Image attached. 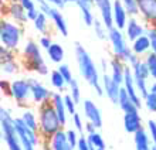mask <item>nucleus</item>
I'll return each instance as SVG.
<instances>
[{"label": "nucleus", "mask_w": 156, "mask_h": 150, "mask_svg": "<svg viewBox=\"0 0 156 150\" xmlns=\"http://www.w3.org/2000/svg\"><path fill=\"white\" fill-rule=\"evenodd\" d=\"M74 55L75 61H77L78 69L81 77L84 78V81H87L92 86V89L97 92V95L102 96L104 95V88H102V82H101V75L99 71L95 65L92 57L90 55V53L85 50V47L80 43H75L74 45Z\"/></svg>", "instance_id": "nucleus-1"}, {"label": "nucleus", "mask_w": 156, "mask_h": 150, "mask_svg": "<svg viewBox=\"0 0 156 150\" xmlns=\"http://www.w3.org/2000/svg\"><path fill=\"white\" fill-rule=\"evenodd\" d=\"M21 64L24 65L26 69L38 74V75H43V77L50 74L48 65L45 64L44 57L41 54L40 44L33 40L26 41L24 47L21 50Z\"/></svg>", "instance_id": "nucleus-2"}, {"label": "nucleus", "mask_w": 156, "mask_h": 150, "mask_svg": "<svg viewBox=\"0 0 156 150\" xmlns=\"http://www.w3.org/2000/svg\"><path fill=\"white\" fill-rule=\"evenodd\" d=\"M38 133L41 139H50L54 133H57L60 129H62V125L60 122L57 112L51 105V102L43 103L38 106Z\"/></svg>", "instance_id": "nucleus-3"}, {"label": "nucleus", "mask_w": 156, "mask_h": 150, "mask_svg": "<svg viewBox=\"0 0 156 150\" xmlns=\"http://www.w3.org/2000/svg\"><path fill=\"white\" fill-rule=\"evenodd\" d=\"M0 127H2V140L6 143L9 150H23L20 138L14 127V116L9 108H0Z\"/></svg>", "instance_id": "nucleus-4"}, {"label": "nucleus", "mask_w": 156, "mask_h": 150, "mask_svg": "<svg viewBox=\"0 0 156 150\" xmlns=\"http://www.w3.org/2000/svg\"><path fill=\"white\" fill-rule=\"evenodd\" d=\"M21 37H23L21 24L3 17L0 21V43L2 45L17 51V48L21 44Z\"/></svg>", "instance_id": "nucleus-5"}, {"label": "nucleus", "mask_w": 156, "mask_h": 150, "mask_svg": "<svg viewBox=\"0 0 156 150\" xmlns=\"http://www.w3.org/2000/svg\"><path fill=\"white\" fill-rule=\"evenodd\" d=\"M108 40L111 43V48H112V54L114 57L122 60L123 62H128L129 58L132 57V48L128 45L126 43V36L122 30H119L118 27H112L108 30Z\"/></svg>", "instance_id": "nucleus-6"}, {"label": "nucleus", "mask_w": 156, "mask_h": 150, "mask_svg": "<svg viewBox=\"0 0 156 150\" xmlns=\"http://www.w3.org/2000/svg\"><path fill=\"white\" fill-rule=\"evenodd\" d=\"M12 98L19 106H27L31 99V85L29 78H17L12 81Z\"/></svg>", "instance_id": "nucleus-7"}, {"label": "nucleus", "mask_w": 156, "mask_h": 150, "mask_svg": "<svg viewBox=\"0 0 156 150\" xmlns=\"http://www.w3.org/2000/svg\"><path fill=\"white\" fill-rule=\"evenodd\" d=\"M30 85H31V101L36 103V105H43V103H47V102L51 101L53 98V91L48 89L47 86L40 82L37 78H29Z\"/></svg>", "instance_id": "nucleus-8"}, {"label": "nucleus", "mask_w": 156, "mask_h": 150, "mask_svg": "<svg viewBox=\"0 0 156 150\" xmlns=\"http://www.w3.org/2000/svg\"><path fill=\"white\" fill-rule=\"evenodd\" d=\"M101 82H102L104 95H107V98L112 102V103L118 105L119 95H121V88H122V85H119L118 82L114 81V79H112V77L108 72H102V75H101Z\"/></svg>", "instance_id": "nucleus-9"}, {"label": "nucleus", "mask_w": 156, "mask_h": 150, "mask_svg": "<svg viewBox=\"0 0 156 150\" xmlns=\"http://www.w3.org/2000/svg\"><path fill=\"white\" fill-rule=\"evenodd\" d=\"M140 19L149 26L156 27V0H138Z\"/></svg>", "instance_id": "nucleus-10"}, {"label": "nucleus", "mask_w": 156, "mask_h": 150, "mask_svg": "<svg viewBox=\"0 0 156 150\" xmlns=\"http://www.w3.org/2000/svg\"><path fill=\"white\" fill-rule=\"evenodd\" d=\"M3 12H4V14H6L7 19L16 21V23H19V24H21V26L29 21V19H27V10H26L19 2L6 3Z\"/></svg>", "instance_id": "nucleus-11"}, {"label": "nucleus", "mask_w": 156, "mask_h": 150, "mask_svg": "<svg viewBox=\"0 0 156 150\" xmlns=\"http://www.w3.org/2000/svg\"><path fill=\"white\" fill-rule=\"evenodd\" d=\"M122 86H123V89L128 92L129 98L135 102V105L140 109V106H142V96H140L138 89H136L135 81H133V74H132V68L129 65H126V69H125V78H123Z\"/></svg>", "instance_id": "nucleus-12"}, {"label": "nucleus", "mask_w": 156, "mask_h": 150, "mask_svg": "<svg viewBox=\"0 0 156 150\" xmlns=\"http://www.w3.org/2000/svg\"><path fill=\"white\" fill-rule=\"evenodd\" d=\"M95 7L98 9L99 19L102 20L108 30L114 27V16H112V4L114 0H94Z\"/></svg>", "instance_id": "nucleus-13"}, {"label": "nucleus", "mask_w": 156, "mask_h": 150, "mask_svg": "<svg viewBox=\"0 0 156 150\" xmlns=\"http://www.w3.org/2000/svg\"><path fill=\"white\" fill-rule=\"evenodd\" d=\"M82 109H84V116L87 120L92 122L98 129L102 127V115L95 102H92L91 99H85L82 102Z\"/></svg>", "instance_id": "nucleus-14"}, {"label": "nucleus", "mask_w": 156, "mask_h": 150, "mask_svg": "<svg viewBox=\"0 0 156 150\" xmlns=\"http://www.w3.org/2000/svg\"><path fill=\"white\" fill-rule=\"evenodd\" d=\"M45 143L48 150H74L67 139V133L64 129H60L57 133H54L51 138L45 140Z\"/></svg>", "instance_id": "nucleus-15"}, {"label": "nucleus", "mask_w": 156, "mask_h": 150, "mask_svg": "<svg viewBox=\"0 0 156 150\" xmlns=\"http://www.w3.org/2000/svg\"><path fill=\"white\" fill-rule=\"evenodd\" d=\"M112 16H114V27H118L119 30H123L129 20L126 9L123 6L122 0H114L112 4Z\"/></svg>", "instance_id": "nucleus-16"}, {"label": "nucleus", "mask_w": 156, "mask_h": 150, "mask_svg": "<svg viewBox=\"0 0 156 150\" xmlns=\"http://www.w3.org/2000/svg\"><path fill=\"white\" fill-rule=\"evenodd\" d=\"M123 33H125V36L129 41H133L136 40L138 37L144 36L146 34V29H145V26L142 23H139V20L136 19V17H129V20H128L126 26H125V29H123Z\"/></svg>", "instance_id": "nucleus-17"}, {"label": "nucleus", "mask_w": 156, "mask_h": 150, "mask_svg": "<svg viewBox=\"0 0 156 150\" xmlns=\"http://www.w3.org/2000/svg\"><path fill=\"white\" fill-rule=\"evenodd\" d=\"M81 12V17H82V21L85 26H90L92 27L94 24V20L97 17L94 16V12H92V7H94V0H77L75 3Z\"/></svg>", "instance_id": "nucleus-18"}, {"label": "nucleus", "mask_w": 156, "mask_h": 150, "mask_svg": "<svg viewBox=\"0 0 156 150\" xmlns=\"http://www.w3.org/2000/svg\"><path fill=\"white\" fill-rule=\"evenodd\" d=\"M123 127H125V132L129 134H135L142 127V118L139 115V110L123 113Z\"/></svg>", "instance_id": "nucleus-19"}, {"label": "nucleus", "mask_w": 156, "mask_h": 150, "mask_svg": "<svg viewBox=\"0 0 156 150\" xmlns=\"http://www.w3.org/2000/svg\"><path fill=\"white\" fill-rule=\"evenodd\" d=\"M14 127H16L17 133H19L23 150H36L34 143L30 140L29 134L26 133V123H24V120L21 119V116H16V118H14Z\"/></svg>", "instance_id": "nucleus-20"}, {"label": "nucleus", "mask_w": 156, "mask_h": 150, "mask_svg": "<svg viewBox=\"0 0 156 150\" xmlns=\"http://www.w3.org/2000/svg\"><path fill=\"white\" fill-rule=\"evenodd\" d=\"M51 105L54 106V109H55V112H57L58 118H60V122H61L62 127L67 125V115H68V112H67V108H66V102H64V96L61 95V92H54L53 93V98H51Z\"/></svg>", "instance_id": "nucleus-21"}, {"label": "nucleus", "mask_w": 156, "mask_h": 150, "mask_svg": "<svg viewBox=\"0 0 156 150\" xmlns=\"http://www.w3.org/2000/svg\"><path fill=\"white\" fill-rule=\"evenodd\" d=\"M48 17H50V20L53 21L54 27L58 30V33H60L61 36H64V37L68 36V27H67V21L61 13V9H58L54 6V7L51 9V12H50Z\"/></svg>", "instance_id": "nucleus-22"}, {"label": "nucleus", "mask_w": 156, "mask_h": 150, "mask_svg": "<svg viewBox=\"0 0 156 150\" xmlns=\"http://www.w3.org/2000/svg\"><path fill=\"white\" fill-rule=\"evenodd\" d=\"M109 69L111 72L109 75L112 77V79L115 82H118L119 85L123 84V78H125V69H126V65L122 60L114 57L111 61H109Z\"/></svg>", "instance_id": "nucleus-23"}, {"label": "nucleus", "mask_w": 156, "mask_h": 150, "mask_svg": "<svg viewBox=\"0 0 156 150\" xmlns=\"http://www.w3.org/2000/svg\"><path fill=\"white\" fill-rule=\"evenodd\" d=\"M133 142L136 150H152V139L148 133V129H145L144 126L133 134Z\"/></svg>", "instance_id": "nucleus-24"}, {"label": "nucleus", "mask_w": 156, "mask_h": 150, "mask_svg": "<svg viewBox=\"0 0 156 150\" xmlns=\"http://www.w3.org/2000/svg\"><path fill=\"white\" fill-rule=\"evenodd\" d=\"M131 48L133 54L139 57H145L151 51V40H149L148 34H144V36L138 37L136 40L131 41Z\"/></svg>", "instance_id": "nucleus-25"}, {"label": "nucleus", "mask_w": 156, "mask_h": 150, "mask_svg": "<svg viewBox=\"0 0 156 150\" xmlns=\"http://www.w3.org/2000/svg\"><path fill=\"white\" fill-rule=\"evenodd\" d=\"M118 106L123 110V113H129V112H138L139 108L135 105V102L132 101L128 92L123 89V86L121 88V95H119V101H118Z\"/></svg>", "instance_id": "nucleus-26"}, {"label": "nucleus", "mask_w": 156, "mask_h": 150, "mask_svg": "<svg viewBox=\"0 0 156 150\" xmlns=\"http://www.w3.org/2000/svg\"><path fill=\"white\" fill-rule=\"evenodd\" d=\"M45 51H47V55H48L50 61L54 62V64H61L64 57H66L64 47L61 44H58V43H53Z\"/></svg>", "instance_id": "nucleus-27"}, {"label": "nucleus", "mask_w": 156, "mask_h": 150, "mask_svg": "<svg viewBox=\"0 0 156 150\" xmlns=\"http://www.w3.org/2000/svg\"><path fill=\"white\" fill-rule=\"evenodd\" d=\"M50 84L53 86L54 89H57L58 92H62V91L66 89V86H68L67 81L64 79V77L61 75V72L58 71V69H53L51 72H50Z\"/></svg>", "instance_id": "nucleus-28"}, {"label": "nucleus", "mask_w": 156, "mask_h": 150, "mask_svg": "<svg viewBox=\"0 0 156 150\" xmlns=\"http://www.w3.org/2000/svg\"><path fill=\"white\" fill-rule=\"evenodd\" d=\"M0 69L3 75H14L20 71V62L19 60H10V61H2L0 62Z\"/></svg>", "instance_id": "nucleus-29"}, {"label": "nucleus", "mask_w": 156, "mask_h": 150, "mask_svg": "<svg viewBox=\"0 0 156 150\" xmlns=\"http://www.w3.org/2000/svg\"><path fill=\"white\" fill-rule=\"evenodd\" d=\"M20 116H21V119L24 120V123L29 126L30 129L37 130L38 132V115H36L33 110L26 109V110H23V113H21Z\"/></svg>", "instance_id": "nucleus-30"}, {"label": "nucleus", "mask_w": 156, "mask_h": 150, "mask_svg": "<svg viewBox=\"0 0 156 150\" xmlns=\"http://www.w3.org/2000/svg\"><path fill=\"white\" fill-rule=\"evenodd\" d=\"M48 20H50V17L45 13L40 12L37 19L33 21L34 29L37 30L38 33H41V34H47V31H48Z\"/></svg>", "instance_id": "nucleus-31"}, {"label": "nucleus", "mask_w": 156, "mask_h": 150, "mask_svg": "<svg viewBox=\"0 0 156 150\" xmlns=\"http://www.w3.org/2000/svg\"><path fill=\"white\" fill-rule=\"evenodd\" d=\"M92 29H94V33H95V37H97V38H99V40L108 38V29L105 27V24L102 23L101 19H95L94 24H92Z\"/></svg>", "instance_id": "nucleus-32"}, {"label": "nucleus", "mask_w": 156, "mask_h": 150, "mask_svg": "<svg viewBox=\"0 0 156 150\" xmlns=\"http://www.w3.org/2000/svg\"><path fill=\"white\" fill-rule=\"evenodd\" d=\"M87 139H88L91 147H95V149H107V143H105L104 138L98 132H95L92 134H87Z\"/></svg>", "instance_id": "nucleus-33"}, {"label": "nucleus", "mask_w": 156, "mask_h": 150, "mask_svg": "<svg viewBox=\"0 0 156 150\" xmlns=\"http://www.w3.org/2000/svg\"><path fill=\"white\" fill-rule=\"evenodd\" d=\"M145 62L148 65L149 72H151V78L153 81H156V54H153L152 51H149L146 55H145Z\"/></svg>", "instance_id": "nucleus-34"}, {"label": "nucleus", "mask_w": 156, "mask_h": 150, "mask_svg": "<svg viewBox=\"0 0 156 150\" xmlns=\"http://www.w3.org/2000/svg\"><path fill=\"white\" fill-rule=\"evenodd\" d=\"M68 92L77 103H81V88H80V84L75 78L68 84Z\"/></svg>", "instance_id": "nucleus-35"}, {"label": "nucleus", "mask_w": 156, "mask_h": 150, "mask_svg": "<svg viewBox=\"0 0 156 150\" xmlns=\"http://www.w3.org/2000/svg\"><path fill=\"white\" fill-rule=\"evenodd\" d=\"M125 9H126L129 17H136L139 16V7H138V0H125L122 2Z\"/></svg>", "instance_id": "nucleus-36"}, {"label": "nucleus", "mask_w": 156, "mask_h": 150, "mask_svg": "<svg viewBox=\"0 0 156 150\" xmlns=\"http://www.w3.org/2000/svg\"><path fill=\"white\" fill-rule=\"evenodd\" d=\"M144 103L146 106V109L152 113H156V93L149 92L146 96L144 98Z\"/></svg>", "instance_id": "nucleus-37"}, {"label": "nucleus", "mask_w": 156, "mask_h": 150, "mask_svg": "<svg viewBox=\"0 0 156 150\" xmlns=\"http://www.w3.org/2000/svg\"><path fill=\"white\" fill-rule=\"evenodd\" d=\"M16 51L14 50H10L4 45H0V62L2 61H10V60H16Z\"/></svg>", "instance_id": "nucleus-38"}, {"label": "nucleus", "mask_w": 156, "mask_h": 150, "mask_svg": "<svg viewBox=\"0 0 156 150\" xmlns=\"http://www.w3.org/2000/svg\"><path fill=\"white\" fill-rule=\"evenodd\" d=\"M64 102H66V108H67V112H68V115H73L77 112V102L73 99V96H71L70 93H67V95H64Z\"/></svg>", "instance_id": "nucleus-39"}, {"label": "nucleus", "mask_w": 156, "mask_h": 150, "mask_svg": "<svg viewBox=\"0 0 156 150\" xmlns=\"http://www.w3.org/2000/svg\"><path fill=\"white\" fill-rule=\"evenodd\" d=\"M66 133H67V139H68L70 145L73 146V149L75 150V147H77V145H78V140H80L78 130L75 129V127H71V129H67L66 130Z\"/></svg>", "instance_id": "nucleus-40"}, {"label": "nucleus", "mask_w": 156, "mask_h": 150, "mask_svg": "<svg viewBox=\"0 0 156 150\" xmlns=\"http://www.w3.org/2000/svg\"><path fill=\"white\" fill-rule=\"evenodd\" d=\"M57 69L60 71V72H61V75L64 77V79L67 81V84H70V82L74 79V75H73V71H71L70 65H67V64H60Z\"/></svg>", "instance_id": "nucleus-41"}, {"label": "nucleus", "mask_w": 156, "mask_h": 150, "mask_svg": "<svg viewBox=\"0 0 156 150\" xmlns=\"http://www.w3.org/2000/svg\"><path fill=\"white\" fill-rule=\"evenodd\" d=\"M146 34H148L149 40H151V51L153 54H156V27H149L146 30Z\"/></svg>", "instance_id": "nucleus-42"}, {"label": "nucleus", "mask_w": 156, "mask_h": 150, "mask_svg": "<svg viewBox=\"0 0 156 150\" xmlns=\"http://www.w3.org/2000/svg\"><path fill=\"white\" fill-rule=\"evenodd\" d=\"M71 118H73V126H74L78 132H82V130H84V126H85V123H84V120H82V116H81V115L75 112V113L73 115Z\"/></svg>", "instance_id": "nucleus-43"}, {"label": "nucleus", "mask_w": 156, "mask_h": 150, "mask_svg": "<svg viewBox=\"0 0 156 150\" xmlns=\"http://www.w3.org/2000/svg\"><path fill=\"white\" fill-rule=\"evenodd\" d=\"M0 89H2V93L4 96L12 98V82L7 81V79H2L0 81Z\"/></svg>", "instance_id": "nucleus-44"}, {"label": "nucleus", "mask_w": 156, "mask_h": 150, "mask_svg": "<svg viewBox=\"0 0 156 150\" xmlns=\"http://www.w3.org/2000/svg\"><path fill=\"white\" fill-rule=\"evenodd\" d=\"M36 2H37V4H38V10L45 13V14L48 16L50 12H51V9L54 7L53 4L50 3V2H47V0H36Z\"/></svg>", "instance_id": "nucleus-45"}, {"label": "nucleus", "mask_w": 156, "mask_h": 150, "mask_svg": "<svg viewBox=\"0 0 156 150\" xmlns=\"http://www.w3.org/2000/svg\"><path fill=\"white\" fill-rule=\"evenodd\" d=\"M148 133L152 139V143H156V120L153 119L148 120Z\"/></svg>", "instance_id": "nucleus-46"}, {"label": "nucleus", "mask_w": 156, "mask_h": 150, "mask_svg": "<svg viewBox=\"0 0 156 150\" xmlns=\"http://www.w3.org/2000/svg\"><path fill=\"white\" fill-rule=\"evenodd\" d=\"M38 44H40V47L43 50H47L50 45L53 44V40H51V37H50L48 34H43V36L38 38Z\"/></svg>", "instance_id": "nucleus-47"}, {"label": "nucleus", "mask_w": 156, "mask_h": 150, "mask_svg": "<svg viewBox=\"0 0 156 150\" xmlns=\"http://www.w3.org/2000/svg\"><path fill=\"white\" fill-rule=\"evenodd\" d=\"M75 150H91V146H90V142H88V139L87 136H80V140H78V145L75 147Z\"/></svg>", "instance_id": "nucleus-48"}, {"label": "nucleus", "mask_w": 156, "mask_h": 150, "mask_svg": "<svg viewBox=\"0 0 156 150\" xmlns=\"http://www.w3.org/2000/svg\"><path fill=\"white\" fill-rule=\"evenodd\" d=\"M19 3L23 6V7L29 12V10H33V9H37V6H36V2L34 0H17Z\"/></svg>", "instance_id": "nucleus-49"}, {"label": "nucleus", "mask_w": 156, "mask_h": 150, "mask_svg": "<svg viewBox=\"0 0 156 150\" xmlns=\"http://www.w3.org/2000/svg\"><path fill=\"white\" fill-rule=\"evenodd\" d=\"M97 130H98V127H97L92 122H88V120L85 122V126H84V132H85V134H92V133H95Z\"/></svg>", "instance_id": "nucleus-50"}, {"label": "nucleus", "mask_w": 156, "mask_h": 150, "mask_svg": "<svg viewBox=\"0 0 156 150\" xmlns=\"http://www.w3.org/2000/svg\"><path fill=\"white\" fill-rule=\"evenodd\" d=\"M40 14V10L37 9H33V10H29L27 12V19H29V21H34L36 19H37V16Z\"/></svg>", "instance_id": "nucleus-51"}, {"label": "nucleus", "mask_w": 156, "mask_h": 150, "mask_svg": "<svg viewBox=\"0 0 156 150\" xmlns=\"http://www.w3.org/2000/svg\"><path fill=\"white\" fill-rule=\"evenodd\" d=\"M47 2H50L53 6H55V7H58V9H64L67 4L66 0H47Z\"/></svg>", "instance_id": "nucleus-52"}, {"label": "nucleus", "mask_w": 156, "mask_h": 150, "mask_svg": "<svg viewBox=\"0 0 156 150\" xmlns=\"http://www.w3.org/2000/svg\"><path fill=\"white\" fill-rule=\"evenodd\" d=\"M149 92L156 93V81H153V79H152V84L149 85Z\"/></svg>", "instance_id": "nucleus-53"}, {"label": "nucleus", "mask_w": 156, "mask_h": 150, "mask_svg": "<svg viewBox=\"0 0 156 150\" xmlns=\"http://www.w3.org/2000/svg\"><path fill=\"white\" fill-rule=\"evenodd\" d=\"M101 67H102V72H107V68H108V64L105 60H101Z\"/></svg>", "instance_id": "nucleus-54"}, {"label": "nucleus", "mask_w": 156, "mask_h": 150, "mask_svg": "<svg viewBox=\"0 0 156 150\" xmlns=\"http://www.w3.org/2000/svg\"><path fill=\"white\" fill-rule=\"evenodd\" d=\"M66 3H77V0H66Z\"/></svg>", "instance_id": "nucleus-55"}, {"label": "nucleus", "mask_w": 156, "mask_h": 150, "mask_svg": "<svg viewBox=\"0 0 156 150\" xmlns=\"http://www.w3.org/2000/svg\"><path fill=\"white\" fill-rule=\"evenodd\" d=\"M10 2H17V0H6V3H10Z\"/></svg>", "instance_id": "nucleus-56"}, {"label": "nucleus", "mask_w": 156, "mask_h": 150, "mask_svg": "<svg viewBox=\"0 0 156 150\" xmlns=\"http://www.w3.org/2000/svg\"><path fill=\"white\" fill-rule=\"evenodd\" d=\"M92 150H107V149H92Z\"/></svg>", "instance_id": "nucleus-57"}, {"label": "nucleus", "mask_w": 156, "mask_h": 150, "mask_svg": "<svg viewBox=\"0 0 156 150\" xmlns=\"http://www.w3.org/2000/svg\"><path fill=\"white\" fill-rule=\"evenodd\" d=\"M152 150H156V149H155V147H153V146H152Z\"/></svg>", "instance_id": "nucleus-58"}, {"label": "nucleus", "mask_w": 156, "mask_h": 150, "mask_svg": "<svg viewBox=\"0 0 156 150\" xmlns=\"http://www.w3.org/2000/svg\"><path fill=\"white\" fill-rule=\"evenodd\" d=\"M122 2H125V0H122Z\"/></svg>", "instance_id": "nucleus-59"}]
</instances>
